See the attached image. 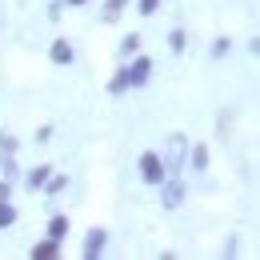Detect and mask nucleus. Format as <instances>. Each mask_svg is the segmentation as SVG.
Instances as JSON below:
<instances>
[{
	"instance_id": "obj_1",
	"label": "nucleus",
	"mask_w": 260,
	"mask_h": 260,
	"mask_svg": "<svg viewBox=\"0 0 260 260\" xmlns=\"http://www.w3.org/2000/svg\"><path fill=\"white\" fill-rule=\"evenodd\" d=\"M164 172H168V168H164L160 152H144V156H140V176H144V184L156 188V184L164 180Z\"/></svg>"
},
{
	"instance_id": "obj_2",
	"label": "nucleus",
	"mask_w": 260,
	"mask_h": 260,
	"mask_svg": "<svg viewBox=\"0 0 260 260\" xmlns=\"http://www.w3.org/2000/svg\"><path fill=\"white\" fill-rule=\"evenodd\" d=\"M184 152H188V140H184L180 132H172V136H168V152L160 156L164 168H180V164H184Z\"/></svg>"
},
{
	"instance_id": "obj_3",
	"label": "nucleus",
	"mask_w": 260,
	"mask_h": 260,
	"mask_svg": "<svg viewBox=\"0 0 260 260\" xmlns=\"http://www.w3.org/2000/svg\"><path fill=\"white\" fill-rule=\"evenodd\" d=\"M156 188H160V200H164V208H180V200H184V180H176V176L168 180V176H164V180L156 184Z\"/></svg>"
},
{
	"instance_id": "obj_4",
	"label": "nucleus",
	"mask_w": 260,
	"mask_h": 260,
	"mask_svg": "<svg viewBox=\"0 0 260 260\" xmlns=\"http://www.w3.org/2000/svg\"><path fill=\"white\" fill-rule=\"evenodd\" d=\"M104 244H108V232L104 228H88V236H84V260L104 256Z\"/></svg>"
},
{
	"instance_id": "obj_5",
	"label": "nucleus",
	"mask_w": 260,
	"mask_h": 260,
	"mask_svg": "<svg viewBox=\"0 0 260 260\" xmlns=\"http://www.w3.org/2000/svg\"><path fill=\"white\" fill-rule=\"evenodd\" d=\"M148 72H152V60L148 56H136L128 68V88H140V84H148Z\"/></svg>"
},
{
	"instance_id": "obj_6",
	"label": "nucleus",
	"mask_w": 260,
	"mask_h": 260,
	"mask_svg": "<svg viewBox=\"0 0 260 260\" xmlns=\"http://www.w3.org/2000/svg\"><path fill=\"white\" fill-rule=\"evenodd\" d=\"M28 256H32V260H56V256H60V240H52V236H48V240H40Z\"/></svg>"
},
{
	"instance_id": "obj_7",
	"label": "nucleus",
	"mask_w": 260,
	"mask_h": 260,
	"mask_svg": "<svg viewBox=\"0 0 260 260\" xmlns=\"http://www.w3.org/2000/svg\"><path fill=\"white\" fill-rule=\"evenodd\" d=\"M48 56H52L56 64H72V44H68V40H52Z\"/></svg>"
},
{
	"instance_id": "obj_8",
	"label": "nucleus",
	"mask_w": 260,
	"mask_h": 260,
	"mask_svg": "<svg viewBox=\"0 0 260 260\" xmlns=\"http://www.w3.org/2000/svg\"><path fill=\"white\" fill-rule=\"evenodd\" d=\"M108 92H112V96H120V92H128V68H120V72H116V76L108 80Z\"/></svg>"
},
{
	"instance_id": "obj_9",
	"label": "nucleus",
	"mask_w": 260,
	"mask_h": 260,
	"mask_svg": "<svg viewBox=\"0 0 260 260\" xmlns=\"http://www.w3.org/2000/svg\"><path fill=\"white\" fill-rule=\"evenodd\" d=\"M188 152H192V168H196V172H204V168H208V144H192Z\"/></svg>"
},
{
	"instance_id": "obj_10",
	"label": "nucleus",
	"mask_w": 260,
	"mask_h": 260,
	"mask_svg": "<svg viewBox=\"0 0 260 260\" xmlns=\"http://www.w3.org/2000/svg\"><path fill=\"white\" fill-rule=\"evenodd\" d=\"M48 236H52V240H64L68 236V216H52V220H48Z\"/></svg>"
},
{
	"instance_id": "obj_11",
	"label": "nucleus",
	"mask_w": 260,
	"mask_h": 260,
	"mask_svg": "<svg viewBox=\"0 0 260 260\" xmlns=\"http://www.w3.org/2000/svg\"><path fill=\"white\" fill-rule=\"evenodd\" d=\"M48 176H52V168H48V164L32 168V172H28V188H44V180H48Z\"/></svg>"
},
{
	"instance_id": "obj_12",
	"label": "nucleus",
	"mask_w": 260,
	"mask_h": 260,
	"mask_svg": "<svg viewBox=\"0 0 260 260\" xmlns=\"http://www.w3.org/2000/svg\"><path fill=\"white\" fill-rule=\"evenodd\" d=\"M124 4H128V0H108V4H104V12H100V16H104V20H108V24H112V20H116V16H120V12H124Z\"/></svg>"
},
{
	"instance_id": "obj_13",
	"label": "nucleus",
	"mask_w": 260,
	"mask_h": 260,
	"mask_svg": "<svg viewBox=\"0 0 260 260\" xmlns=\"http://www.w3.org/2000/svg\"><path fill=\"white\" fill-rule=\"evenodd\" d=\"M12 220H16L12 204H8V200H0V228H12Z\"/></svg>"
},
{
	"instance_id": "obj_14",
	"label": "nucleus",
	"mask_w": 260,
	"mask_h": 260,
	"mask_svg": "<svg viewBox=\"0 0 260 260\" xmlns=\"http://www.w3.org/2000/svg\"><path fill=\"white\" fill-rule=\"evenodd\" d=\"M44 184H48V192L56 196V192H60V188H64V184H68V180H64V176H48V180H44Z\"/></svg>"
},
{
	"instance_id": "obj_15",
	"label": "nucleus",
	"mask_w": 260,
	"mask_h": 260,
	"mask_svg": "<svg viewBox=\"0 0 260 260\" xmlns=\"http://www.w3.org/2000/svg\"><path fill=\"white\" fill-rule=\"evenodd\" d=\"M168 48H172V52H180V48H184V32H180V28L168 36Z\"/></svg>"
},
{
	"instance_id": "obj_16",
	"label": "nucleus",
	"mask_w": 260,
	"mask_h": 260,
	"mask_svg": "<svg viewBox=\"0 0 260 260\" xmlns=\"http://www.w3.org/2000/svg\"><path fill=\"white\" fill-rule=\"evenodd\" d=\"M156 8H160V0H140V12H144V16H152Z\"/></svg>"
},
{
	"instance_id": "obj_17",
	"label": "nucleus",
	"mask_w": 260,
	"mask_h": 260,
	"mask_svg": "<svg viewBox=\"0 0 260 260\" xmlns=\"http://www.w3.org/2000/svg\"><path fill=\"white\" fill-rule=\"evenodd\" d=\"M228 52V40H212V56H224Z\"/></svg>"
},
{
	"instance_id": "obj_18",
	"label": "nucleus",
	"mask_w": 260,
	"mask_h": 260,
	"mask_svg": "<svg viewBox=\"0 0 260 260\" xmlns=\"http://www.w3.org/2000/svg\"><path fill=\"white\" fill-rule=\"evenodd\" d=\"M136 44H140V36H124V56H128V52H136Z\"/></svg>"
},
{
	"instance_id": "obj_19",
	"label": "nucleus",
	"mask_w": 260,
	"mask_h": 260,
	"mask_svg": "<svg viewBox=\"0 0 260 260\" xmlns=\"http://www.w3.org/2000/svg\"><path fill=\"white\" fill-rule=\"evenodd\" d=\"M8 196H12V184H8V180H0V200H8Z\"/></svg>"
},
{
	"instance_id": "obj_20",
	"label": "nucleus",
	"mask_w": 260,
	"mask_h": 260,
	"mask_svg": "<svg viewBox=\"0 0 260 260\" xmlns=\"http://www.w3.org/2000/svg\"><path fill=\"white\" fill-rule=\"evenodd\" d=\"M64 4H76V8H80V4H88V0H64Z\"/></svg>"
}]
</instances>
